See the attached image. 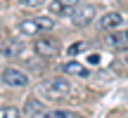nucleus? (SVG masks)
<instances>
[{
  "mask_svg": "<svg viewBox=\"0 0 128 118\" xmlns=\"http://www.w3.org/2000/svg\"><path fill=\"white\" fill-rule=\"evenodd\" d=\"M83 47H86V43H76L74 47H69V55H76V52H81Z\"/></svg>",
  "mask_w": 128,
  "mask_h": 118,
  "instance_id": "4468645a",
  "label": "nucleus"
},
{
  "mask_svg": "<svg viewBox=\"0 0 128 118\" xmlns=\"http://www.w3.org/2000/svg\"><path fill=\"white\" fill-rule=\"evenodd\" d=\"M121 24H124V17H121L119 12H107L104 17L100 19V26L104 28V31H114V28H119Z\"/></svg>",
  "mask_w": 128,
  "mask_h": 118,
  "instance_id": "423d86ee",
  "label": "nucleus"
},
{
  "mask_svg": "<svg viewBox=\"0 0 128 118\" xmlns=\"http://www.w3.org/2000/svg\"><path fill=\"white\" fill-rule=\"evenodd\" d=\"M33 50H36V55H40V57H55L57 52H60V43H57L52 36H40V38H36V43H33Z\"/></svg>",
  "mask_w": 128,
  "mask_h": 118,
  "instance_id": "7ed1b4c3",
  "label": "nucleus"
},
{
  "mask_svg": "<svg viewBox=\"0 0 128 118\" xmlns=\"http://www.w3.org/2000/svg\"><path fill=\"white\" fill-rule=\"evenodd\" d=\"M55 26V21H52L50 17H28L24 19V21H19V33L22 36H38V33H45L50 31V28Z\"/></svg>",
  "mask_w": 128,
  "mask_h": 118,
  "instance_id": "f257e3e1",
  "label": "nucleus"
},
{
  "mask_svg": "<svg viewBox=\"0 0 128 118\" xmlns=\"http://www.w3.org/2000/svg\"><path fill=\"white\" fill-rule=\"evenodd\" d=\"M40 118H78V116L71 111H45Z\"/></svg>",
  "mask_w": 128,
  "mask_h": 118,
  "instance_id": "9b49d317",
  "label": "nucleus"
},
{
  "mask_svg": "<svg viewBox=\"0 0 128 118\" xmlns=\"http://www.w3.org/2000/svg\"><path fill=\"white\" fill-rule=\"evenodd\" d=\"M40 90L45 92V97H66L69 92H71V85H69V80H64V78H52V80L43 83Z\"/></svg>",
  "mask_w": 128,
  "mask_h": 118,
  "instance_id": "f03ea898",
  "label": "nucleus"
},
{
  "mask_svg": "<svg viewBox=\"0 0 128 118\" xmlns=\"http://www.w3.org/2000/svg\"><path fill=\"white\" fill-rule=\"evenodd\" d=\"M0 118H19V109H14V106H2V109H0Z\"/></svg>",
  "mask_w": 128,
  "mask_h": 118,
  "instance_id": "f8f14e48",
  "label": "nucleus"
},
{
  "mask_svg": "<svg viewBox=\"0 0 128 118\" xmlns=\"http://www.w3.org/2000/svg\"><path fill=\"white\" fill-rule=\"evenodd\" d=\"M107 43H109V47H114V50H128V31L107 36Z\"/></svg>",
  "mask_w": 128,
  "mask_h": 118,
  "instance_id": "0eeeda50",
  "label": "nucleus"
},
{
  "mask_svg": "<svg viewBox=\"0 0 128 118\" xmlns=\"http://www.w3.org/2000/svg\"><path fill=\"white\" fill-rule=\"evenodd\" d=\"M43 114H45V109H43V104L38 99H33V97L26 99V116L28 118H40Z\"/></svg>",
  "mask_w": 128,
  "mask_h": 118,
  "instance_id": "1a4fd4ad",
  "label": "nucleus"
},
{
  "mask_svg": "<svg viewBox=\"0 0 128 118\" xmlns=\"http://www.w3.org/2000/svg\"><path fill=\"white\" fill-rule=\"evenodd\" d=\"M0 78H2V83H5V85H10V87H26L28 85L26 73H22L19 68H12V66L5 68V71L0 73Z\"/></svg>",
  "mask_w": 128,
  "mask_h": 118,
  "instance_id": "20e7f679",
  "label": "nucleus"
},
{
  "mask_svg": "<svg viewBox=\"0 0 128 118\" xmlns=\"http://www.w3.org/2000/svg\"><path fill=\"white\" fill-rule=\"evenodd\" d=\"M81 2V0H52L50 5V12L52 14H64V12H71L76 5Z\"/></svg>",
  "mask_w": 128,
  "mask_h": 118,
  "instance_id": "6e6552de",
  "label": "nucleus"
},
{
  "mask_svg": "<svg viewBox=\"0 0 128 118\" xmlns=\"http://www.w3.org/2000/svg\"><path fill=\"white\" fill-rule=\"evenodd\" d=\"M19 5H24V7H40L45 0H17Z\"/></svg>",
  "mask_w": 128,
  "mask_h": 118,
  "instance_id": "ddd939ff",
  "label": "nucleus"
},
{
  "mask_svg": "<svg viewBox=\"0 0 128 118\" xmlns=\"http://www.w3.org/2000/svg\"><path fill=\"white\" fill-rule=\"evenodd\" d=\"M92 17H95V7H92V5H81V2H78L76 7H74V12H71V21L76 24V26L90 24Z\"/></svg>",
  "mask_w": 128,
  "mask_h": 118,
  "instance_id": "39448f33",
  "label": "nucleus"
},
{
  "mask_svg": "<svg viewBox=\"0 0 128 118\" xmlns=\"http://www.w3.org/2000/svg\"><path fill=\"white\" fill-rule=\"evenodd\" d=\"M64 71L66 73H71V76H81V78H86V76H90V71H88L86 66H83V64H78V61H66L64 64Z\"/></svg>",
  "mask_w": 128,
  "mask_h": 118,
  "instance_id": "9d476101",
  "label": "nucleus"
},
{
  "mask_svg": "<svg viewBox=\"0 0 128 118\" xmlns=\"http://www.w3.org/2000/svg\"><path fill=\"white\" fill-rule=\"evenodd\" d=\"M126 64H128V50H126Z\"/></svg>",
  "mask_w": 128,
  "mask_h": 118,
  "instance_id": "2eb2a0df",
  "label": "nucleus"
}]
</instances>
